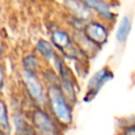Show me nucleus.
<instances>
[{
	"label": "nucleus",
	"mask_w": 135,
	"mask_h": 135,
	"mask_svg": "<svg viewBox=\"0 0 135 135\" xmlns=\"http://www.w3.org/2000/svg\"><path fill=\"white\" fill-rule=\"evenodd\" d=\"M23 66L24 71L30 73H35L37 66H38V59L35 55H27L23 59Z\"/></svg>",
	"instance_id": "obj_12"
},
{
	"label": "nucleus",
	"mask_w": 135,
	"mask_h": 135,
	"mask_svg": "<svg viewBox=\"0 0 135 135\" xmlns=\"http://www.w3.org/2000/svg\"><path fill=\"white\" fill-rule=\"evenodd\" d=\"M15 124L17 129V135H36L34 129L30 127L19 115H16L15 117Z\"/></svg>",
	"instance_id": "obj_11"
},
{
	"label": "nucleus",
	"mask_w": 135,
	"mask_h": 135,
	"mask_svg": "<svg viewBox=\"0 0 135 135\" xmlns=\"http://www.w3.org/2000/svg\"><path fill=\"white\" fill-rule=\"evenodd\" d=\"M0 11H1V8H0Z\"/></svg>",
	"instance_id": "obj_17"
},
{
	"label": "nucleus",
	"mask_w": 135,
	"mask_h": 135,
	"mask_svg": "<svg viewBox=\"0 0 135 135\" xmlns=\"http://www.w3.org/2000/svg\"><path fill=\"white\" fill-rule=\"evenodd\" d=\"M123 135H135V126H132V127L128 128Z\"/></svg>",
	"instance_id": "obj_14"
},
{
	"label": "nucleus",
	"mask_w": 135,
	"mask_h": 135,
	"mask_svg": "<svg viewBox=\"0 0 135 135\" xmlns=\"http://www.w3.org/2000/svg\"><path fill=\"white\" fill-rule=\"evenodd\" d=\"M52 41L57 46V49H59L69 57L76 59L80 53V50L77 49L76 44H74V42L71 40L68 33L62 30H56L52 33Z\"/></svg>",
	"instance_id": "obj_3"
},
{
	"label": "nucleus",
	"mask_w": 135,
	"mask_h": 135,
	"mask_svg": "<svg viewBox=\"0 0 135 135\" xmlns=\"http://www.w3.org/2000/svg\"><path fill=\"white\" fill-rule=\"evenodd\" d=\"M23 80H24L25 86H26L27 92L31 95L32 99L40 105L44 104L46 97H45V94L43 91V86H42L41 82L39 81V79L37 78V76L35 75V73H30V72L24 71L23 72Z\"/></svg>",
	"instance_id": "obj_4"
},
{
	"label": "nucleus",
	"mask_w": 135,
	"mask_h": 135,
	"mask_svg": "<svg viewBox=\"0 0 135 135\" xmlns=\"http://www.w3.org/2000/svg\"><path fill=\"white\" fill-rule=\"evenodd\" d=\"M2 54V44H1V42H0V55Z\"/></svg>",
	"instance_id": "obj_16"
},
{
	"label": "nucleus",
	"mask_w": 135,
	"mask_h": 135,
	"mask_svg": "<svg viewBox=\"0 0 135 135\" xmlns=\"http://www.w3.org/2000/svg\"><path fill=\"white\" fill-rule=\"evenodd\" d=\"M37 50L47 60H54L57 56L54 52V49H53L52 44H50L45 40H39L37 42Z\"/></svg>",
	"instance_id": "obj_10"
},
{
	"label": "nucleus",
	"mask_w": 135,
	"mask_h": 135,
	"mask_svg": "<svg viewBox=\"0 0 135 135\" xmlns=\"http://www.w3.org/2000/svg\"><path fill=\"white\" fill-rule=\"evenodd\" d=\"M3 82H4V73H3L2 66L0 64V88L3 85Z\"/></svg>",
	"instance_id": "obj_15"
},
{
	"label": "nucleus",
	"mask_w": 135,
	"mask_h": 135,
	"mask_svg": "<svg viewBox=\"0 0 135 135\" xmlns=\"http://www.w3.org/2000/svg\"><path fill=\"white\" fill-rule=\"evenodd\" d=\"M84 4L90 9H93L94 12H96L103 19L111 20V19L115 18V15L113 14L111 7L108 5V3L103 2V1H95V0H93V1H84Z\"/></svg>",
	"instance_id": "obj_7"
},
{
	"label": "nucleus",
	"mask_w": 135,
	"mask_h": 135,
	"mask_svg": "<svg viewBox=\"0 0 135 135\" xmlns=\"http://www.w3.org/2000/svg\"><path fill=\"white\" fill-rule=\"evenodd\" d=\"M112 75H113L112 72L108 68H103V69L99 70L98 72H96L88 83L85 100H91L92 98H94L97 95V93L99 92V90L103 86V84L109 79L112 78Z\"/></svg>",
	"instance_id": "obj_5"
},
{
	"label": "nucleus",
	"mask_w": 135,
	"mask_h": 135,
	"mask_svg": "<svg viewBox=\"0 0 135 135\" xmlns=\"http://www.w3.org/2000/svg\"><path fill=\"white\" fill-rule=\"evenodd\" d=\"M46 97L50 109L56 120L62 126H69L72 122V109L71 104L64 97L60 85L51 84Z\"/></svg>",
	"instance_id": "obj_1"
},
{
	"label": "nucleus",
	"mask_w": 135,
	"mask_h": 135,
	"mask_svg": "<svg viewBox=\"0 0 135 135\" xmlns=\"http://www.w3.org/2000/svg\"><path fill=\"white\" fill-rule=\"evenodd\" d=\"M0 128L9 130V123H8V117H7V111L5 103L0 99Z\"/></svg>",
	"instance_id": "obj_13"
},
{
	"label": "nucleus",
	"mask_w": 135,
	"mask_h": 135,
	"mask_svg": "<svg viewBox=\"0 0 135 135\" xmlns=\"http://www.w3.org/2000/svg\"><path fill=\"white\" fill-rule=\"evenodd\" d=\"M83 34L97 46L105 43L108 40V30L99 22H89L83 27Z\"/></svg>",
	"instance_id": "obj_6"
},
{
	"label": "nucleus",
	"mask_w": 135,
	"mask_h": 135,
	"mask_svg": "<svg viewBox=\"0 0 135 135\" xmlns=\"http://www.w3.org/2000/svg\"><path fill=\"white\" fill-rule=\"evenodd\" d=\"M34 131L36 135H59V129L47 113L36 110L33 114Z\"/></svg>",
	"instance_id": "obj_2"
},
{
	"label": "nucleus",
	"mask_w": 135,
	"mask_h": 135,
	"mask_svg": "<svg viewBox=\"0 0 135 135\" xmlns=\"http://www.w3.org/2000/svg\"><path fill=\"white\" fill-rule=\"evenodd\" d=\"M69 8L73 12L74 16L78 19H88L91 16V9L84 4V2H75V1H70L65 3Z\"/></svg>",
	"instance_id": "obj_9"
},
{
	"label": "nucleus",
	"mask_w": 135,
	"mask_h": 135,
	"mask_svg": "<svg viewBox=\"0 0 135 135\" xmlns=\"http://www.w3.org/2000/svg\"><path fill=\"white\" fill-rule=\"evenodd\" d=\"M131 30V18L129 15H126L122 17V19L119 22V25L116 31V40L120 43L123 44L129 36Z\"/></svg>",
	"instance_id": "obj_8"
}]
</instances>
